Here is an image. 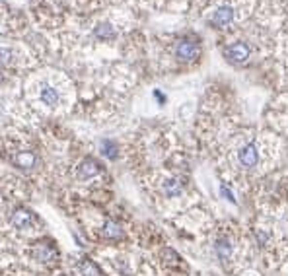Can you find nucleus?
I'll use <instances>...</instances> for the list:
<instances>
[{"mask_svg":"<svg viewBox=\"0 0 288 276\" xmlns=\"http://www.w3.org/2000/svg\"><path fill=\"white\" fill-rule=\"evenodd\" d=\"M162 191H164V195L170 197V199H172V197H179V195L183 193V185H181L179 179H166Z\"/></svg>","mask_w":288,"mask_h":276,"instance_id":"10","label":"nucleus"},{"mask_svg":"<svg viewBox=\"0 0 288 276\" xmlns=\"http://www.w3.org/2000/svg\"><path fill=\"white\" fill-rule=\"evenodd\" d=\"M101 231H103V235H105L107 239H121V237L125 235L123 228H121L117 222H113V220L105 222V224H103V228H101Z\"/></svg>","mask_w":288,"mask_h":276,"instance_id":"9","label":"nucleus"},{"mask_svg":"<svg viewBox=\"0 0 288 276\" xmlns=\"http://www.w3.org/2000/svg\"><path fill=\"white\" fill-rule=\"evenodd\" d=\"M232 62H238V64H241V62H245L247 59H249V45L247 43H241V41H238V43H234V45H230L228 49H226V53H224Z\"/></svg>","mask_w":288,"mask_h":276,"instance_id":"2","label":"nucleus"},{"mask_svg":"<svg viewBox=\"0 0 288 276\" xmlns=\"http://www.w3.org/2000/svg\"><path fill=\"white\" fill-rule=\"evenodd\" d=\"M176 55H177V59L183 61V62L195 61V59L199 57V45L193 43V41H187V39H185V41H181V43L177 45Z\"/></svg>","mask_w":288,"mask_h":276,"instance_id":"4","label":"nucleus"},{"mask_svg":"<svg viewBox=\"0 0 288 276\" xmlns=\"http://www.w3.org/2000/svg\"><path fill=\"white\" fill-rule=\"evenodd\" d=\"M2 80H4V72H2V68H0V84H2Z\"/></svg>","mask_w":288,"mask_h":276,"instance_id":"17","label":"nucleus"},{"mask_svg":"<svg viewBox=\"0 0 288 276\" xmlns=\"http://www.w3.org/2000/svg\"><path fill=\"white\" fill-rule=\"evenodd\" d=\"M234 22V10L230 8V6H220L216 12H214V16H212V24L216 26V28H226V26H230Z\"/></svg>","mask_w":288,"mask_h":276,"instance_id":"7","label":"nucleus"},{"mask_svg":"<svg viewBox=\"0 0 288 276\" xmlns=\"http://www.w3.org/2000/svg\"><path fill=\"white\" fill-rule=\"evenodd\" d=\"M238 160H240V166L245 168V169H251L259 164V150L255 144H245L240 154H238Z\"/></svg>","mask_w":288,"mask_h":276,"instance_id":"1","label":"nucleus"},{"mask_svg":"<svg viewBox=\"0 0 288 276\" xmlns=\"http://www.w3.org/2000/svg\"><path fill=\"white\" fill-rule=\"evenodd\" d=\"M39 99H41V103H45V105H49V107H55V105L59 103L61 95H59V92H57L53 86H43L41 92H39Z\"/></svg>","mask_w":288,"mask_h":276,"instance_id":"8","label":"nucleus"},{"mask_svg":"<svg viewBox=\"0 0 288 276\" xmlns=\"http://www.w3.org/2000/svg\"><path fill=\"white\" fill-rule=\"evenodd\" d=\"M33 255H35V259L41 261V262H55V261L59 259V251H57V247H55L53 243H47V241L39 243V245L35 247Z\"/></svg>","mask_w":288,"mask_h":276,"instance_id":"3","label":"nucleus"},{"mask_svg":"<svg viewBox=\"0 0 288 276\" xmlns=\"http://www.w3.org/2000/svg\"><path fill=\"white\" fill-rule=\"evenodd\" d=\"M101 152H103V156L115 160V158H117V146H115V142H111V140H103V142H101Z\"/></svg>","mask_w":288,"mask_h":276,"instance_id":"14","label":"nucleus"},{"mask_svg":"<svg viewBox=\"0 0 288 276\" xmlns=\"http://www.w3.org/2000/svg\"><path fill=\"white\" fill-rule=\"evenodd\" d=\"M61 276H63V274H61Z\"/></svg>","mask_w":288,"mask_h":276,"instance_id":"18","label":"nucleus"},{"mask_svg":"<svg viewBox=\"0 0 288 276\" xmlns=\"http://www.w3.org/2000/svg\"><path fill=\"white\" fill-rule=\"evenodd\" d=\"M80 272L82 276H97V268L92 261H82L80 262Z\"/></svg>","mask_w":288,"mask_h":276,"instance_id":"15","label":"nucleus"},{"mask_svg":"<svg viewBox=\"0 0 288 276\" xmlns=\"http://www.w3.org/2000/svg\"><path fill=\"white\" fill-rule=\"evenodd\" d=\"M35 162H37V158H35L32 152H22V154L16 156V164H18L22 169H32V168L35 166Z\"/></svg>","mask_w":288,"mask_h":276,"instance_id":"12","label":"nucleus"},{"mask_svg":"<svg viewBox=\"0 0 288 276\" xmlns=\"http://www.w3.org/2000/svg\"><path fill=\"white\" fill-rule=\"evenodd\" d=\"M214 249H216V255H218V259H222V261H228L230 257H232V243L228 241V239H218L216 243H214Z\"/></svg>","mask_w":288,"mask_h":276,"instance_id":"11","label":"nucleus"},{"mask_svg":"<svg viewBox=\"0 0 288 276\" xmlns=\"http://www.w3.org/2000/svg\"><path fill=\"white\" fill-rule=\"evenodd\" d=\"M94 35H96L97 39L107 41V39H113V37H115V30H113V26H111V24H99V26L96 28Z\"/></svg>","mask_w":288,"mask_h":276,"instance_id":"13","label":"nucleus"},{"mask_svg":"<svg viewBox=\"0 0 288 276\" xmlns=\"http://www.w3.org/2000/svg\"><path fill=\"white\" fill-rule=\"evenodd\" d=\"M101 173V166L99 162H96L94 158H86L80 166H78V177L80 179H94L96 175Z\"/></svg>","mask_w":288,"mask_h":276,"instance_id":"5","label":"nucleus"},{"mask_svg":"<svg viewBox=\"0 0 288 276\" xmlns=\"http://www.w3.org/2000/svg\"><path fill=\"white\" fill-rule=\"evenodd\" d=\"M10 220H12V226H14V228H18V230H28V228H32L35 216H33L30 210H26V208H18V210L12 212V218H10Z\"/></svg>","mask_w":288,"mask_h":276,"instance_id":"6","label":"nucleus"},{"mask_svg":"<svg viewBox=\"0 0 288 276\" xmlns=\"http://www.w3.org/2000/svg\"><path fill=\"white\" fill-rule=\"evenodd\" d=\"M12 59H14V51L12 49H0V66L2 64H10L12 62Z\"/></svg>","mask_w":288,"mask_h":276,"instance_id":"16","label":"nucleus"}]
</instances>
